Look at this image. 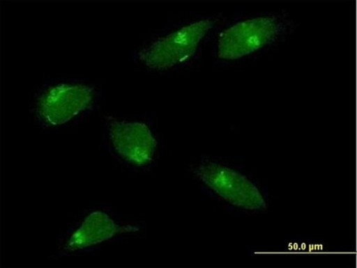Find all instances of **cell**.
<instances>
[{
	"mask_svg": "<svg viewBox=\"0 0 357 268\" xmlns=\"http://www.w3.org/2000/svg\"><path fill=\"white\" fill-rule=\"evenodd\" d=\"M145 224L109 204L97 203L81 210L60 235L51 260L95 256L118 242L140 237Z\"/></svg>",
	"mask_w": 357,
	"mask_h": 268,
	"instance_id": "5b68a950",
	"label": "cell"
},
{
	"mask_svg": "<svg viewBox=\"0 0 357 268\" xmlns=\"http://www.w3.org/2000/svg\"><path fill=\"white\" fill-rule=\"evenodd\" d=\"M105 151L124 170L148 174L158 164L161 136L149 115L101 114Z\"/></svg>",
	"mask_w": 357,
	"mask_h": 268,
	"instance_id": "8992f818",
	"label": "cell"
},
{
	"mask_svg": "<svg viewBox=\"0 0 357 268\" xmlns=\"http://www.w3.org/2000/svg\"><path fill=\"white\" fill-rule=\"evenodd\" d=\"M225 15L215 12L175 15L130 49V62L143 72L158 75L195 68L210 49Z\"/></svg>",
	"mask_w": 357,
	"mask_h": 268,
	"instance_id": "6da1fadb",
	"label": "cell"
},
{
	"mask_svg": "<svg viewBox=\"0 0 357 268\" xmlns=\"http://www.w3.org/2000/svg\"><path fill=\"white\" fill-rule=\"evenodd\" d=\"M106 95V86L100 81L53 76L35 88L29 101V114L43 132H62L81 125L98 113Z\"/></svg>",
	"mask_w": 357,
	"mask_h": 268,
	"instance_id": "3957f363",
	"label": "cell"
},
{
	"mask_svg": "<svg viewBox=\"0 0 357 268\" xmlns=\"http://www.w3.org/2000/svg\"><path fill=\"white\" fill-rule=\"evenodd\" d=\"M187 171L201 193L229 212L256 215L270 209L266 184L229 159L201 155L190 162Z\"/></svg>",
	"mask_w": 357,
	"mask_h": 268,
	"instance_id": "277c9868",
	"label": "cell"
},
{
	"mask_svg": "<svg viewBox=\"0 0 357 268\" xmlns=\"http://www.w3.org/2000/svg\"><path fill=\"white\" fill-rule=\"evenodd\" d=\"M298 26L286 9L226 14L213 38L211 56L221 65L252 62L284 43Z\"/></svg>",
	"mask_w": 357,
	"mask_h": 268,
	"instance_id": "7a4b0ae2",
	"label": "cell"
}]
</instances>
